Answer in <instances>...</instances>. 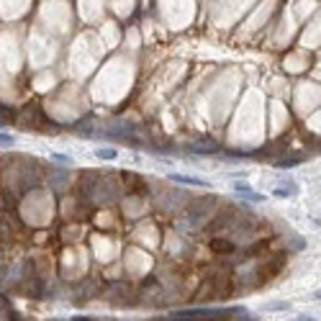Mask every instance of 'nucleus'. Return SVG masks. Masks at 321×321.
<instances>
[{
	"label": "nucleus",
	"instance_id": "1",
	"mask_svg": "<svg viewBox=\"0 0 321 321\" xmlns=\"http://www.w3.org/2000/svg\"><path fill=\"white\" fill-rule=\"evenodd\" d=\"M252 314L241 306H232V309H182V311H172L170 319L175 321H216V319H249Z\"/></svg>",
	"mask_w": 321,
	"mask_h": 321
},
{
	"label": "nucleus",
	"instance_id": "2",
	"mask_svg": "<svg viewBox=\"0 0 321 321\" xmlns=\"http://www.w3.org/2000/svg\"><path fill=\"white\" fill-rule=\"evenodd\" d=\"M213 208H216V198L208 195V198H195V201H188L185 203V216L193 226H201L206 224V219L213 213Z\"/></svg>",
	"mask_w": 321,
	"mask_h": 321
},
{
	"label": "nucleus",
	"instance_id": "3",
	"mask_svg": "<svg viewBox=\"0 0 321 321\" xmlns=\"http://www.w3.org/2000/svg\"><path fill=\"white\" fill-rule=\"evenodd\" d=\"M185 203H188V195L180 193V190H164L155 198V206L162 213H175L180 208H185Z\"/></svg>",
	"mask_w": 321,
	"mask_h": 321
},
{
	"label": "nucleus",
	"instance_id": "4",
	"mask_svg": "<svg viewBox=\"0 0 321 321\" xmlns=\"http://www.w3.org/2000/svg\"><path fill=\"white\" fill-rule=\"evenodd\" d=\"M232 288H234L232 280H229L224 272H216V275H211V278H208V283L203 285L201 293H206V298H224V296L232 293Z\"/></svg>",
	"mask_w": 321,
	"mask_h": 321
},
{
	"label": "nucleus",
	"instance_id": "5",
	"mask_svg": "<svg viewBox=\"0 0 321 321\" xmlns=\"http://www.w3.org/2000/svg\"><path fill=\"white\" fill-rule=\"evenodd\" d=\"M21 290L26 296H31V298H41L44 296V290H47V285H44V280L41 278H31L28 283H23L21 285Z\"/></svg>",
	"mask_w": 321,
	"mask_h": 321
},
{
	"label": "nucleus",
	"instance_id": "6",
	"mask_svg": "<svg viewBox=\"0 0 321 321\" xmlns=\"http://www.w3.org/2000/svg\"><path fill=\"white\" fill-rule=\"evenodd\" d=\"M67 170H49L47 172V180H49V185L54 188V190H59V188H65L67 185Z\"/></svg>",
	"mask_w": 321,
	"mask_h": 321
},
{
	"label": "nucleus",
	"instance_id": "7",
	"mask_svg": "<svg viewBox=\"0 0 321 321\" xmlns=\"http://www.w3.org/2000/svg\"><path fill=\"white\" fill-rule=\"evenodd\" d=\"M234 190H237V193H241L244 198H249V201H254V203L265 201V198L259 195V193H254V188H252V185H247V182H239V180H237V182H234Z\"/></svg>",
	"mask_w": 321,
	"mask_h": 321
},
{
	"label": "nucleus",
	"instance_id": "8",
	"mask_svg": "<svg viewBox=\"0 0 321 321\" xmlns=\"http://www.w3.org/2000/svg\"><path fill=\"white\" fill-rule=\"evenodd\" d=\"M234 247H237V244L229 239V237H224V239H213V241H211V249H213V252H234Z\"/></svg>",
	"mask_w": 321,
	"mask_h": 321
},
{
	"label": "nucleus",
	"instance_id": "9",
	"mask_svg": "<svg viewBox=\"0 0 321 321\" xmlns=\"http://www.w3.org/2000/svg\"><path fill=\"white\" fill-rule=\"evenodd\" d=\"M170 180L182 182V185H193V188H208L206 180H198V177H185V175H170Z\"/></svg>",
	"mask_w": 321,
	"mask_h": 321
},
{
	"label": "nucleus",
	"instance_id": "10",
	"mask_svg": "<svg viewBox=\"0 0 321 321\" xmlns=\"http://www.w3.org/2000/svg\"><path fill=\"white\" fill-rule=\"evenodd\" d=\"M296 190H298V188H296V182H280V185L275 188L272 193L278 195V198H290V195H296Z\"/></svg>",
	"mask_w": 321,
	"mask_h": 321
},
{
	"label": "nucleus",
	"instance_id": "11",
	"mask_svg": "<svg viewBox=\"0 0 321 321\" xmlns=\"http://www.w3.org/2000/svg\"><path fill=\"white\" fill-rule=\"evenodd\" d=\"M190 152H195V155H211L213 149H216V144L213 142H198V144H188Z\"/></svg>",
	"mask_w": 321,
	"mask_h": 321
},
{
	"label": "nucleus",
	"instance_id": "12",
	"mask_svg": "<svg viewBox=\"0 0 321 321\" xmlns=\"http://www.w3.org/2000/svg\"><path fill=\"white\" fill-rule=\"evenodd\" d=\"M301 162H303V157H288V160H278L275 164H278V167H283V170H285V167H296V164H301Z\"/></svg>",
	"mask_w": 321,
	"mask_h": 321
},
{
	"label": "nucleus",
	"instance_id": "13",
	"mask_svg": "<svg viewBox=\"0 0 321 321\" xmlns=\"http://www.w3.org/2000/svg\"><path fill=\"white\" fill-rule=\"evenodd\" d=\"M95 155H98L100 160H116V152H113V149H98Z\"/></svg>",
	"mask_w": 321,
	"mask_h": 321
},
{
	"label": "nucleus",
	"instance_id": "14",
	"mask_svg": "<svg viewBox=\"0 0 321 321\" xmlns=\"http://www.w3.org/2000/svg\"><path fill=\"white\" fill-rule=\"evenodd\" d=\"M0 147H13V136H8V134H0Z\"/></svg>",
	"mask_w": 321,
	"mask_h": 321
},
{
	"label": "nucleus",
	"instance_id": "15",
	"mask_svg": "<svg viewBox=\"0 0 321 321\" xmlns=\"http://www.w3.org/2000/svg\"><path fill=\"white\" fill-rule=\"evenodd\" d=\"M267 309H270V311H285V309H288V303H270Z\"/></svg>",
	"mask_w": 321,
	"mask_h": 321
},
{
	"label": "nucleus",
	"instance_id": "16",
	"mask_svg": "<svg viewBox=\"0 0 321 321\" xmlns=\"http://www.w3.org/2000/svg\"><path fill=\"white\" fill-rule=\"evenodd\" d=\"M57 162H62V164H70V157H62V155H54Z\"/></svg>",
	"mask_w": 321,
	"mask_h": 321
},
{
	"label": "nucleus",
	"instance_id": "17",
	"mask_svg": "<svg viewBox=\"0 0 321 321\" xmlns=\"http://www.w3.org/2000/svg\"><path fill=\"white\" fill-rule=\"evenodd\" d=\"M314 298H319V301H321V290H316V293H314Z\"/></svg>",
	"mask_w": 321,
	"mask_h": 321
}]
</instances>
